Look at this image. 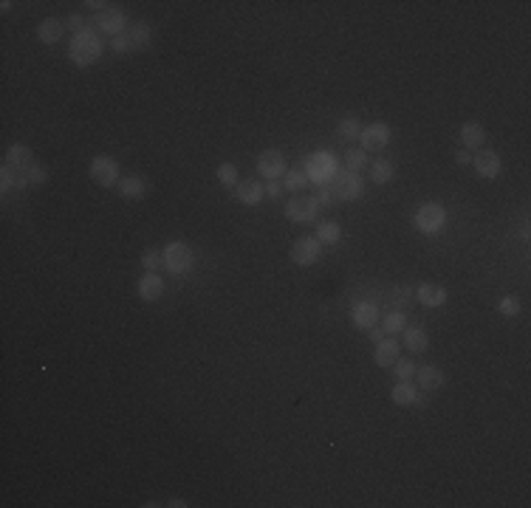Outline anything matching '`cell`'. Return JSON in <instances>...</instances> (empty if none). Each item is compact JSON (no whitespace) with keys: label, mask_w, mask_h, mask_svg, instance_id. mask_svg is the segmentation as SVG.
Segmentation results:
<instances>
[{"label":"cell","mask_w":531,"mask_h":508,"mask_svg":"<svg viewBox=\"0 0 531 508\" xmlns=\"http://www.w3.org/2000/svg\"><path fill=\"white\" fill-rule=\"evenodd\" d=\"M359 133H362V125H359L356 116H345V119L336 125V136L345 138V142H356Z\"/></svg>","instance_id":"obj_30"},{"label":"cell","mask_w":531,"mask_h":508,"mask_svg":"<svg viewBox=\"0 0 531 508\" xmlns=\"http://www.w3.org/2000/svg\"><path fill=\"white\" fill-rule=\"evenodd\" d=\"M359 142H362V150H365V153H379V150H384L387 142H390V127H387L384 122L367 125V127H362V133H359Z\"/></svg>","instance_id":"obj_9"},{"label":"cell","mask_w":531,"mask_h":508,"mask_svg":"<svg viewBox=\"0 0 531 508\" xmlns=\"http://www.w3.org/2000/svg\"><path fill=\"white\" fill-rule=\"evenodd\" d=\"M390 398H393L396 407H410V404L419 401V390H415L410 381H399L393 387V392H390Z\"/></svg>","instance_id":"obj_25"},{"label":"cell","mask_w":531,"mask_h":508,"mask_svg":"<svg viewBox=\"0 0 531 508\" xmlns=\"http://www.w3.org/2000/svg\"><path fill=\"white\" fill-rule=\"evenodd\" d=\"M88 26H99L105 34H110V40L113 37H119V34H125L127 31V17H125V12L113 3V6H108L105 12H99V14H94L88 20Z\"/></svg>","instance_id":"obj_7"},{"label":"cell","mask_w":531,"mask_h":508,"mask_svg":"<svg viewBox=\"0 0 531 508\" xmlns=\"http://www.w3.org/2000/svg\"><path fill=\"white\" fill-rule=\"evenodd\" d=\"M399 353H402L399 342H396L393 336H390V339H382V342L376 344L373 361H376V367H384V370H390V367H393V361L399 359Z\"/></svg>","instance_id":"obj_16"},{"label":"cell","mask_w":531,"mask_h":508,"mask_svg":"<svg viewBox=\"0 0 531 508\" xmlns=\"http://www.w3.org/2000/svg\"><path fill=\"white\" fill-rule=\"evenodd\" d=\"M110 51H116V54H130V51H133V42H130V37H127V31H125V34H119V37H113V40H110Z\"/></svg>","instance_id":"obj_38"},{"label":"cell","mask_w":531,"mask_h":508,"mask_svg":"<svg viewBox=\"0 0 531 508\" xmlns=\"http://www.w3.org/2000/svg\"><path fill=\"white\" fill-rule=\"evenodd\" d=\"M415 294V299L424 305V308H441L444 303H447V288L444 285H438V283H424V285H419L412 291Z\"/></svg>","instance_id":"obj_14"},{"label":"cell","mask_w":531,"mask_h":508,"mask_svg":"<svg viewBox=\"0 0 531 508\" xmlns=\"http://www.w3.org/2000/svg\"><path fill=\"white\" fill-rule=\"evenodd\" d=\"M161 257H164V268H167L173 277L190 274L193 266H195V251H193L187 243H181V240L167 243L164 249H161Z\"/></svg>","instance_id":"obj_3"},{"label":"cell","mask_w":531,"mask_h":508,"mask_svg":"<svg viewBox=\"0 0 531 508\" xmlns=\"http://www.w3.org/2000/svg\"><path fill=\"white\" fill-rule=\"evenodd\" d=\"M258 173L266 181H277L286 175V155L280 150H263L258 155Z\"/></svg>","instance_id":"obj_10"},{"label":"cell","mask_w":531,"mask_h":508,"mask_svg":"<svg viewBox=\"0 0 531 508\" xmlns=\"http://www.w3.org/2000/svg\"><path fill=\"white\" fill-rule=\"evenodd\" d=\"M319 257H322V243L317 240V238H297L294 240V246H291V260L297 263V266H314V263H319Z\"/></svg>","instance_id":"obj_8"},{"label":"cell","mask_w":531,"mask_h":508,"mask_svg":"<svg viewBox=\"0 0 531 508\" xmlns=\"http://www.w3.org/2000/svg\"><path fill=\"white\" fill-rule=\"evenodd\" d=\"M412 223H415V229H419L421 235L435 238V235L447 226V209H444V203H438V201H427V203H421L419 209H415Z\"/></svg>","instance_id":"obj_2"},{"label":"cell","mask_w":531,"mask_h":508,"mask_svg":"<svg viewBox=\"0 0 531 508\" xmlns=\"http://www.w3.org/2000/svg\"><path fill=\"white\" fill-rule=\"evenodd\" d=\"M314 198H317V203H319V209H334V206L339 203V198L334 195L331 187H319V190L314 192Z\"/></svg>","instance_id":"obj_37"},{"label":"cell","mask_w":531,"mask_h":508,"mask_svg":"<svg viewBox=\"0 0 531 508\" xmlns=\"http://www.w3.org/2000/svg\"><path fill=\"white\" fill-rule=\"evenodd\" d=\"M65 29L74 31V34H79V31L88 29V20H85L82 14H68V17H65Z\"/></svg>","instance_id":"obj_39"},{"label":"cell","mask_w":531,"mask_h":508,"mask_svg":"<svg viewBox=\"0 0 531 508\" xmlns=\"http://www.w3.org/2000/svg\"><path fill=\"white\" fill-rule=\"evenodd\" d=\"M497 314H503V316L515 319V316L520 314V299H517V296H512V294L500 296V303H497Z\"/></svg>","instance_id":"obj_33"},{"label":"cell","mask_w":531,"mask_h":508,"mask_svg":"<svg viewBox=\"0 0 531 508\" xmlns=\"http://www.w3.org/2000/svg\"><path fill=\"white\" fill-rule=\"evenodd\" d=\"M167 505H170V508H187V503H184V500H178V497H173Z\"/></svg>","instance_id":"obj_44"},{"label":"cell","mask_w":531,"mask_h":508,"mask_svg":"<svg viewBox=\"0 0 531 508\" xmlns=\"http://www.w3.org/2000/svg\"><path fill=\"white\" fill-rule=\"evenodd\" d=\"M283 187H286L288 192H303V190L308 187V173H303V170H286V175H283Z\"/></svg>","instance_id":"obj_29"},{"label":"cell","mask_w":531,"mask_h":508,"mask_svg":"<svg viewBox=\"0 0 531 508\" xmlns=\"http://www.w3.org/2000/svg\"><path fill=\"white\" fill-rule=\"evenodd\" d=\"M286 218L291 223H299V226L314 223L319 218V203H317V198L314 195H294L286 203Z\"/></svg>","instance_id":"obj_5"},{"label":"cell","mask_w":531,"mask_h":508,"mask_svg":"<svg viewBox=\"0 0 531 508\" xmlns=\"http://www.w3.org/2000/svg\"><path fill=\"white\" fill-rule=\"evenodd\" d=\"M127 37H130V42H133V51H145L147 45L153 42V26H150V23H145V20L130 23Z\"/></svg>","instance_id":"obj_20"},{"label":"cell","mask_w":531,"mask_h":508,"mask_svg":"<svg viewBox=\"0 0 531 508\" xmlns=\"http://www.w3.org/2000/svg\"><path fill=\"white\" fill-rule=\"evenodd\" d=\"M331 190H334V195H336L339 201H356V198L365 195V181H362L359 173H354V170L345 167V170H339V173L334 175Z\"/></svg>","instance_id":"obj_4"},{"label":"cell","mask_w":531,"mask_h":508,"mask_svg":"<svg viewBox=\"0 0 531 508\" xmlns=\"http://www.w3.org/2000/svg\"><path fill=\"white\" fill-rule=\"evenodd\" d=\"M415 376H419V387H421L424 392H438V390L444 387V381H447L444 370H441V367H435V364L419 367V370H415Z\"/></svg>","instance_id":"obj_15"},{"label":"cell","mask_w":531,"mask_h":508,"mask_svg":"<svg viewBox=\"0 0 531 508\" xmlns=\"http://www.w3.org/2000/svg\"><path fill=\"white\" fill-rule=\"evenodd\" d=\"M393 175H396V170H393V161H387V158H376L373 164H371V178L379 183H390L393 181Z\"/></svg>","instance_id":"obj_27"},{"label":"cell","mask_w":531,"mask_h":508,"mask_svg":"<svg viewBox=\"0 0 531 508\" xmlns=\"http://www.w3.org/2000/svg\"><path fill=\"white\" fill-rule=\"evenodd\" d=\"M367 336H371V342H373V344H379V342L384 339V331L376 325V328H371V331H367Z\"/></svg>","instance_id":"obj_43"},{"label":"cell","mask_w":531,"mask_h":508,"mask_svg":"<svg viewBox=\"0 0 531 508\" xmlns=\"http://www.w3.org/2000/svg\"><path fill=\"white\" fill-rule=\"evenodd\" d=\"M319 243H328V246H334V243H339V238H342V226L336 223V220H319L317 223V235H314Z\"/></svg>","instance_id":"obj_26"},{"label":"cell","mask_w":531,"mask_h":508,"mask_svg":"<svg viewBox=\"0 0 531 508\" xmlns=\"http://www.w3.org/2000/svg\"><path fill=\"white\" fill-rule=\"evenodd\" d=\"M26 173V178H29V187H42L45 181H49V170H45L42 164H32L29 170H23Z\"/></svg>","instance_id":"obj_36"},{"label":"cell","mask_w":531,"mask_h":508,"mask_svg":"<svg viewBox=\"0 0 531 508\" xmlns=\"http://www.w3.org/2000/svg\"><path fill=\"white\" fill-rule=\"evenodd\" d=\"M0 183H3V190H26L29 178H26V173H20V170L3 164V167H0Z\"/></svg>","instance_id":"obj_24"},{"label":"cell","mask_w":531,"mask_h":508,"mask_svg":"<svg viewBox=\"0 0 531 508\" xmlns=\"http://www.w3.org/2000/svg\"><path fill=\"white\" fill-rule=\"evenodd\" d=\"M142 266H145V271H158L161 266H164V257H161L158 249H145L142 251Z\"/></svg>","instance_id":"obj_35"},{"label":"cell","mask_w":531,"mask_h":508,"mask_svg":"<svg viewBox=\"0 0 531 508\" xmlns=\"http://www.w3.org/2000/svg\"><path fill=\"white\" fill-rule=\"evenodd\" d=\"M351 322L359 331H371V328L379 325V308L373 303H356L351 308Z\"/></svg>","instance_id":"obj_13"},{"label":"cell","mask_w":531,"mask_h":508,"mask_svg":"<svg viewBox=\"0 0 531 508\" xmlns=\"http://www.w3.org/2000/svg\"><path fill=\"white\" fill-rule=\"evenodd\" d=\"M404 348H407L410 353H424V351L430 348V336H427V331L419 328V325L404 328Z\"/></svg>","instance_id":"obj_23"},{"label":"cell","mask_w":531,"mask_h":508,"mask_svg":"<svg viewBox=\"0 0 531 508\" xmlns=\"http://www.w3.org/2000/svg\"><path fill=\"white\" fill-rule=\"evenodd\" d=\"M116 190H119V195H122V198L142 201V198L147 195V181H145L142 175H125V178H119Z\"/></svg>","instance_id":"obj_17"},{"label":"cell","mask_w":531,"mask_h":508,"mask_svg":"<svg viewBox=\"0 0 531 508\" xmlns=\"http://www.w3.org/2000/svg\"><path fill=\"white\" fill-rule=\"evenodd\" d=\"M12 6H14L12 0H3V3H0V12H3V14H9V12H12Z\"/></svg>","instance_id":"obj_45"},{"label":"cell","mask_w":531,"mask_h":508,"mask_svg":"<svg viewBox=\"0 0 531 508\" xmlns=\"http://www.w3.org/2000/svg\"><path fill=\"white\" fill-rule=\"evenodd\" d=\"M472 167H475V173H478L480 178L492 181V178H497L500 170H503V158H500V153H495V150H480V153L472 155Z\"/></svg>","instance_id":"obj_11"},{"label":"cell","mask_w":531,"mask_h":508,"mask_svg":"<svg viewBox=\"0 0 531 508\" xmlns=\"http://www.w3.org/2000/svg\"><path fill=\"white\" fill-rule=\"evenodd\" d=\"M390 370H393V376H396L399 381H410V379L415 376V364H412L410 359H396Z\"/></svg>","instance_id":"obj_34"},{"label":"cell","mask_w":531,"mask_h":508,"mask_svg":"<svg viewBox=\"0 0 531 508\" xmlns=\"http://www.w3.org/2000/svg\"><path fill=\"white\" fill-rule=\"evenodd\" d=\"M90 181L97 183V187H116L119 183V161L113 158V155H97L94 161H90Z\"/></svg>","instance_id":"obj_6"},{"label":"cell","mask_w":531,"mask_h":508,"mask_svg":"<svg viewBox=\"0 0 531 508\" xmlns=\"http://www.w3.org/2000/svg\"><path fill=\"white\" fill-rule=\"evenodd\" d=\"M85 6H88V9H94V12L99 14V12H105L108 6H113V3H105V0H88V3H85Z\"/></svg>","instance_id":"obj_41"},{"label":"cell","mask_w":531,"mask_h":508,"mask_svg":"<svg viewBox=\"0 0 531 508\" xmlns=\"http://www.w3.org/2000/svg\"><path fill=\"white\" fill-rule=\"evenodd\" d=\"M404 328H407V316H404V311H390V314L384 316V322H382L384 336H399Z\"/></svg>","instance_id":"obj_28"},{"label":"cell","mask_w":531,"mask_h":508,"mask_svg":"<svg viewBox=\"0 0 531 508\" xmlns=\"http://www.w3.org/2000/svg\"><path fill=\"white\" fill-rule=\"evenodd\" d=\"M65 34V23L57 20V17H49V20H42L40 26H37V40L42 45H57Z\"/></svg>","instance_id":"obj_18"},{"label":"cell","mask_w":531,"mask_h":508,"mask_svg":"<svg viewBox=\"0 0 531 508\" xmlns=\"http://www.w3.org/2000/svg\"><path fill=\"white\" fill-rule=\"evenodd\" d=\"M263 198H266V187H263L260 181H243V183H238V201L240 203L258 206Z\"/></svg>","instance_id":"obj_21"},{"label":"cell","mask_w":531,"mask_h":508,"mask_svg":"<svg viewBox=\"0 0 531 508\" xmlns=\"http://www.w3.org/2000/svg\"><path fill=\"white\" fill-rule=\"evenodd\" d=\"M263 187H266V195L274 198V201L283 195V183H277V181H269V183H263Z\"/></svg>","instance_id":"obj_40"},{"label":"cell","mask_w":531,"mask_h":508,"mask_svg":"<svg viewBox=\"0 0 531 508\" xmlns=\"http://www.w3.org/2000/svg\"><path fill=\"white\" fill-rule=\"evenodd\" d=\"M455 164H472L469 150H458V153H455Z\"/></svg>","instance_id":"obj_42"},{"label":"cell","mask_w":531,"mask_h":508,"mask_svg":"<svg viewBox=\"0 0 531 508\" xmlns=\"http://www.w3.org/2000/svg\"><path fill=\"white\" fill-rule=\"evenodd\" d=\"M136 291L145 303H156V299H161V294H164V280L158 277V271H145L142 277H138Z\"/></svg>","instance_id":"obj_12"},{"label":"cell","mask_w":531,"mask_h":508,"mask_svg":"<svg viewBox=\"0 0 531 508\" xmlns=\"http://www.w3.org/2000/svg\"><path fill=\"white\" fill-rule=\"evenodd\" d=\"M365 164H367V153H365L362 147H351V150H345V167H348V170L359 173Z\"/></svg>","instance_id":"obj_31"},{"label":"cell","mask_w":531,"mask_h":508,"mask_svg":"<svg viewBox=\"0 0 531 508\" xmlns=\"http://www.w3.org/2000/svg\"><path fill=\"white\" fill-rule=\"evenodd\" d=\"M483 142H486V130H483V125L467 122L464 127H460V144H464V150H478Z\"/></svg>","instance_id":"obj_22"},{"label":"cell","mask_w":531,"mask_h":508,"mask_svg":"<svg viewBox=\"0 0 531 508\" xmlns=\"http://www.w3.org/2000/svg\"><path fill=\"white\" fill-rule=\"evenodd\" d=\"M3 164H9V167H14V170H29L32 164H34V153H32V147H26V144H12L9 150H6V158H3Z\"/></svg>","instance_id":"obj_19"},{"label":"cell","mask_w":531,"mask_h":508,"mask_svg":"<svg viewBox=\"0 0 531 508\" xmlns=\"http://www.w3.org/2000/svg\"><path fill=\"white\" fill-rule=\"evenodd\" d=\"M218 181L223 183V187H238V167L235 164H229V161H223V164L218 167Z\"/></svg>","instance_id":"obj_32"},{"label":"cell","mask_w":531,"mask_h":508,"mask_svg":"<svg viewBox=\"0 0 531 508\" xmlns=\"http://www.w3.org/2000/svg\"><path fill=\"white\" fill-rule=\"evenodd\" d=\"M102 51H105V42L94 29H85V31L74 34L71 42H68V60L79 68L94 65L102 57Z\"/></svg>","instance_id":"obj_1"}]
</instances>
